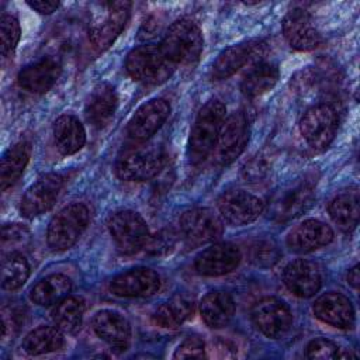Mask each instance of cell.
<instances>
[{"label": "cell", "mask_w": 360, "mask_h": 360, "mask_svg": "<svg viewBox=\"0 0 360 360\" xmlns=\"http://www.w3.org/2000/svg\"><path fill=\"white\" fill-rule=\"evenodd\" d=\"M315 318L339 329H349L354 325V308L352 301L336 291L318 297L312 305Z\"/></svg>", "instance_id": "obj_22"}, {"label": "cell", "mask_w": 360, "mask_h": 360, "mask_svg": "<svg viewBox=\"0 0 360 360\" xmlns=\"http://www.w3.org/2000/svg\"><path fill=\"white\" fill-rule=\"evenodd\" d=\"M30 153L31 148L25 141L14 143L4 152L0 163V183L3 191L11 187L21 177L30 160Z\"/></svg>", "instance_id": "obj_31"}, {"label": "cell", "mask_w": 360, "mask_h": 360, "mask_svg": "<svg viewBox=\"0 0 360 360\" xmlns=\"http://www.w3.org/2000/svg\"><path fill=\"white\" fill-rule=\"evenodd\" d=\"M53 139L62 155H73L84 146L86 131L75 115L63 114L53 124Z\"/></svg>", "instance_id": "obj_27"}, {"label": "cell", "mask_w": 360, "mask_h": 360, "mask_svg": "<svg viewBox=\"0 0 360 360\" xmlns=\"http://www.w3.org/2000/svg\"><path fill=\"white\" fill-rule=\"evenodd\" d=\"M65 177L59 173H46L39 176L21 198V214L25 218H34L48 211L56 201L63 188Z\"/></svg>", "instance_id": "obj_13"}, {"label": "cell", "mask_w": 360, "mask_h": 360, "mask_svg": "<svg viewBox=\"0 0 360 360\" xmlns=\"http://www.w3.org/2000/svg\"><path fill=\"white\" fill-rule=\"evenodd\" d=\"M332 221L343 231L350 232L356 228L360 217V202L357 188L338 194L328 205Z\"/></svg>", "instance_id": "obj_30"}, {"label": "cell", "mask_w": 360, "mask_h": 360, "mask_svg": "<svg viewBox=\"0 0 360 360\" xmlns=\"http://www.w3.org/2000/svg\"><path fill=\"white\" fill-rule=\"evenodd\" d=\"M30 277V264L27 259L18 253L3 255L1 260V287L13 291L20 288Z\"/></svg>", "instance_id": "obj_35"}, {"label": "cell", "mask_w": 360, "mask_h": 360, "mask_svg": "<svg viewBox=\"0 0 360 360\" xmlns=\"http://www.w3.org/2000/svg\"><path fill=\"white\" fill-rule=\"evenodd\" d=\"M194 300L187 295H174L162 302L152 314L153 322L160 328H176L193 316Z\"/></svg>", "instance_id": "obj_28"}, {"label": "cell", "mask_w": 360, "mask_h": 360, "mask_svg": "<svg viewBox=\"0 0 360 360\" xmlns=\"http://www.w3.org/2000/svg\"><path fill=\"white\" fill-rule=\"evenodd\" d=\"M208 357H218V359H232L236 357V347L232 342L225 339H218L211 343V346L207 349Z\"/></svg>", "instance_id": "obj_44"}, {"label": "cell", "mask_w": 360, "mask_h": 360, "mask_svg": "<svg viewBox=\"0 0 360 360\" xmlns=\"http://www.w3.org/2000/svg\"><path fill=\"white\" fill-rule=\"evenodd\" d=\"M118 97L114 87L108 83L97 84L86 104V118L94 128L105 127L114 117Z\"/></svg>", "instance_id": "obj_25"}, {"label": "cell", "mask_w": 360, "mask_h": 360, "mask_svg": "<svg viewBox=\"0 0 360 360\" xmlns=\"http://www.w3.org/2000/svg\"><path fill=\"white\" fill-rule=\"evenodd\" d=\"M338 125L339 118L336 110L326 103H321L304 112L300 121V132L314 150L321 152L332 143Z\"/></svg>", "instance_id": "obj_8"}, {"label": "cell", "mask_w": 360, "mask_h": 360, "mask_svg": "<svg viewBox=\"0 0 360 360\" xmlns=\"http://www.w3.org/2000/svg\"><path fill=\"white\" fill-rule=\"evenodd\" d=\"M131 6L129 1L100 4V10L93 14L89 27V38L94 49L101 52L112 45L129 18Z\"/></svg>", "instance_id": "obj_6"}, {"label": "cell", "mask_w": 360, "mask_h": 360, "mask_svg": "<svg viewBox=\"0 0 360 360\" xmlns=\"http://www.w3.org/2000/svg\"><path fill=\"white\" fill-rule=\"evenodd\" d=\"M249 139V121L243 111L228 115L217 139V159L221 165L232 163L243 152Z\"/></svg>", "instance_id": "obj_12"}, {"label": "cell", "mask_w": 360, "mask_h": 360, "mask_svg": "<svg viewBox=\"0 0 360 360\" xmlns=\"http://www.w3.org/2000/svg\"><path fill=\"white\" fill-rule=\"evenodd\" d=\"M221 217L231 225L242 226L253 222L264 210V202L243 190H228L217 202Z\"/></svg>", "instance_id": "obj_14"}, {"label": "cell", "mask_w": 360, "mask_h": 360, "mask_svg": "<svg viewBox=\"0 0 360 360\" xmlns=\"http://www.w3.org/2000/svg\"><path fill=\"white\" fill-rule=\"evenodd\" d=\"M21 30L15 17L10 14H1L0 17V37H1V55L8 56L20 41Z\"/></svg>", "instance_id": "obj_38"}, {"label": "cell", "mask_w": 360, "mask_h": 360, "mask_svg": "<svg viewBox=\"0 0 360 360\" xmlns=\"http://www.w3.org/2000/svg\"><path fill=\"white\" fill-rule=\"evenodd\" d=\"M20 315L15 308H3V315H1V338L8 339V336H13L18 328H20Z\"/></svg>", "instance_id": "obj_43"}, {"label": "cell", "mask_w": 360, "mask_h": 360, "mask_svg": "<svg viewBox=\"0 0 360 360\" xmlns=\"http://www.w3.org/2000/svg\"><path fill=\"white\" fill-rule=\"evenodd\" d=\"M333 239L329 225L318 219H305L287 235V246L295 253H308L326 246Z\"/></svg>", "instance_id": "obj_23"}, {"label": "cell", "mask_w": 360, "mask_h": 360, "mask_svg": "<svg viewBox=\"0 0 360 360\" xmlns=\"http://www.w3.org/2000/svg\"><path fill=\"white\" fill-rule=\"evenodd\" d=\"M340 347L329 339L316 338L307 346V357L309 359H336L340 354Z\"/></svg>", "instance_id": "obj_42"}, {"label": "cell", "mask_w": 360, "mask_h": 360, "mask_svg": "<svg viewBox=\"0 0 360 360\" xmlns=\"http://www.w3.org/2000/svg\"><path fill=\"white\" fill-rule=\"evenodd\" d=\"M315 197V184L304 179L277 191L269 201V218L276 222H288L304 214Z\"/></svg>", "instance_id": "obj_7"}, {"label": "cell", "mask_w": 360, "mask_h": 360, "mask_svg": "<svg viewBox=\"0 0 360 360\" xmlns=\"http://www.w3.org/2000/svg\"><path fill=\"white\" fill-rule=\"evenodd\" d=\"M84 301L80 297L68 295L52 311V321L65 333H76L83 321Z\"/></svg>", "instance_id": "obj_34"}, {"label": "cell", "mask_w": 360, "mask_h": 360, "mask_svg": "<svg viewBox=\"0 0 360 360\" xmlns=\"http://www.w3.org/2000/svg\"><path fill=\"white\" fill-rule=\"evenodd\" d=\"M322 271L311 260L297 259L290 262L283 271V281L290 292L300 298H309L322 285Z\"/></svg>", "instance_id": "obj_19"}, {"label": "cell", "mask_w": 360, "mask_h": 360, "mask_svg": "<svg viewBox=\"0 0 360 360\" xmlns=\"http://www.w3.org/2000/svg\"><path fill=\"white\" fill-rule=\"evenodd\" d=\"M180 233L191 246L217 240L224 231L221 218L210 208H191L180 217Z\"/></svg>", "instance_id": "obj_10"}, {"label": "cell", "mask_w": 360, "mask_h": 360, "mask_svg": "<svg viewBox=\"0 0 360 360\" xmlns=\"http://www.w3.org/2000/svg\"><path fill=\"white\" fill-rule=\"evenodd\" d=\"M359 280H360V276H359V266H353L349 273H347V283L353 287V288H357L359 285Z\"/></svg>", "instance_id": "obj_46"}, {"label": "cell", "mask_w": 360, "mask_h": 360, "mask_svg": "<svg viewBox=\"0 0 360 360\" xmlns=\"http://www.w3.org/2000/svg\"><path fill=\"white\" fill-rule=\"evenodd\" d=\"M263 48H264V44L262 41L255 39V41L240 42L224 49L212 63V68L210 72L211 80L219 82L231 77L242 66H245L250 59L257 56Z\"/></svg>", "instance_id": "obj_21"}, {"label": "cell", "mask_w": 360, "mask_h": 360, "mask_svg": "<svg viewBox=\"0 0 360 360\" xmlns=\"http://www.w3.org/2000/svg\"><path fill=\"white\" fill-rule=\"evenodd\" d=\"M160 288L159 274L149 267H135L115 276L110 283V291L117 297L141 298L150 297Z\"/></svg>", "instance_id": "obj_15"}, {"label": "cell", "mask_w": 360, "mask_h": 360, "mask_svg": "<svg viewBox=\"0 0 360 360\" xmlns=\"http://www.w3.org/2000/svg\"><path fill=\"white\" fill-rule=\"evenodd\" d=\"M93 330L96 335L104 340L111 349L117 352H124L129 347L132 329L128 319L117 311L101 309L91 321Z\"/></svg>", "instance_id": "obj_20"}, {"label": "cell", "mask_w": 360, "mask_h": 360, "mask_svg": "<svg viewBox=\"0 0 360 360\" xmlns=\"http://www.w3.org/2000/svg\"><path fill=\"white\" fill-rule=\"evenodd\" d=\"M170 105L165 98H152L142 104L131 117L127 131L136 142L148 141L169 117Z\"/></svg>", "instance_id": "obj_18"}, {"label": "cell", "mask_w": 360, "mask_h": 360, "mask_svg": "<svg viewBox=\"0 0 360 360\" xmlns=\"http://www.w3.org/2000/svg\"><path fill=\"white\" fill-rule=\"evenodd\" d=\"M174 359H204L207 357V346L198 336L186 338L176 349Z\"/></svg>", "instance_id": "obj_41"}, {"label": "cell", "mask_w": 360, "mask_h": 360, "mask_svg": "<svg viewBox=\"0 0 360 360\" xmlns=\"http://www.w3.org/2000/svg\"><path fill=\"white\" fill-rule=\"evenodd\" d=\"M107 226L117 248L124 255L139 252L150 236L145 219L131 210L112 212L107 219Z\"/></svg>", "instance_id": "obj_9"}, {"label": "cell", "mask_w": 360, "mask_h": 360, "mask_svg": "<svg viewBox=\"0 0 360 360\" xmlns=\"http://www.w3.org/2000/svg\"><path fill=\"white\" fill-rule=\"evenodd\" d=\"M200 314L207 326L219 329L226 326L235 314V302L225 291H211L200 302Z\"/></svg>", "instance_id": "obj_26"}, {"label": "cell", "mask_w": 360, "mask_h": 360, "mask_svg": "<svg viewBox=\"0 0 360 360\" xmlns=\"http://www.w3.org/2000/svg\"><path fill=\"white\" fill-rule=\"evenodd\" d=\"M176 245V233L172 229H162L156 235L149 236L145 249L152 256L167 255Z\"/></svg>", "instance_id": "obj_40"}, {"label": "cell", "mask_w": 360, "mask_h": 360, "mask_svg": "<svg viewBox=\"0 0 360 360\" xmlns=\"http://www.w3.org/2000/svg\"><path fill=\"white\" fill-rule=\"evenodd\" d=\"M270 167H271V162L269 159V155L257 153L250 160H248L242 167V177L248 183L263 181L269 176Z\"/></svg>", "instance_id": "obj_39"}, {"label": "cell", "mask_w": 360, "mask_h": 360, "mask_svg": "<svg viewBox=\"0 0 360 360\" xmlns=\"http://www.w3.org/2000/svg\"><path fill=\"white\" fill-rule=\"evenodd\" d=\"M31 233L27 226L21 224H4L1 228V250L3 255L18 252L17 249L30 242Z\"/></svg>", "instance_id": "obj_36"}, {"label": "cell", "mask_w": 360, "mask_h": 360, "mask_svg": "<svg viewBox=\"0 0 360 360\" xmlns=\"http://www.w3.org/2000/svg\"><path fill=\"white\" fill-rule=\"evenodd\" d=\"M224 120L225 105L219 100H210L201 107L188 138V159L191 163L202 162L212 152Z\"/></svg>", "instance_id": "obj_2"}, {"label": "cell", "mask_w": 360, "mask_h": 360, "mask_svg": "<svg viewBox=\"0 0 360 360\" xmlns=\"http://www.w3.org/2000/svg\"><path fill=\"white\" fill-rule=\"evenodd\" d=\"M176 65L165 55L160 45H142L132 49L125 59L128 75L145 84L165 83Z\"/></svg>", "instance_id": "obj_4"}, {"label": "cell", "mask_w": 360, "mask_h": 360, "mask_svg": "<svg viewBox=\"0 0 360 360\" xmlns=\"http://www.w3.org/2000/svg\"><path fill=\"white\" fill-rule=\"evenodd\" d=\"M62 72L60 63L51 56L42 58L34 63L27 65L18 73V84L35 94L46 93L59 79Z\"/></svg>", "instance_id": "obj_24"}, {"label": "cell", "mask_w": 360, "mask_h": 360, "mask_svg": "<svg viewBox=\"0 0 360 360\" xmlns=\"http://www.w3.org/2000/svg\"><path fill=\"white\" fill-rule=\"evenodd\" d=\"M90 221V211L83 202H70L55 214L48 225L46 240L52 250L72 248L82 236Z\"/></svg>", "instance_id": "obj_5"}, {"label": "cell", "mask_w": 360, "mask_h": 360, "mask_svg": "<svg viewBox=\"0 0 360 360\" xmlns=\"http://www.w3.org/2000/svg\"><path fill=\"white\" fill-rule=\"evenodd\" d=\"M72 281L65 274H49L39 280L30 291V298L37 305L48 307L58 304L69 295Z\"/></svg>", "instance_id": "obj_32"}, {"label": "cell", "mask_w": 360, "mask_h": 360, "mask_svg": "<svg viewBox=\"0 0 360 360\" xmlns=\"http://www.w3.org/2000/svg\"><path fill=\"white\" fill-rule=\"evenodd\" d=\"M65 338L56 326H38L28 332L22 340V349L31 356L58 352L63 347Z\"/></svg>", "instance_id": "obj_33"}, {"label": "cell", "mask_w": 360, "mask_h": 360, "mask_svg": "<svg viewBox=\"0 0 360 360\" xmlns=\"http://www.w3.org/2000/svg\"><path fill=\"white\" fill-rule=\"evenodd\" d=\"M202 34L191 18L176 20L166 31L160 48L174 65H194L202 52Z\"/></svg>", "instance_id": "obj_3"}, {"label": "cell", "mask_w": 360, "mask_h": 360, "mask_svg": "<svg viewBox=\"0 0 360 360\" xmlns=\"http://www.w3.org/2000/svg\"><path fill=\"white\" fill-rule=\"evenodd\" d=\"M281 253L277 245L269 239H260L250 245L249 259L253 264L260 267H270L278 262Z\"/></svg>", "instance_id": "obj_37"}, {"label": "cell", "mask_w": 360, "mask_h": 360, "mask_svg": "<svg viewBox=\"0 0 360 360\" xmlns=\"http://www.w3.org/2000/svg\"><path fill=\"white\" fill-rule=\"evenodd\" d=\"M281 27L284 38L295 51H312L322 42L311 15L302 8L290 10L284 15Z\"/></svg>", "instance_id": "obj_16"}, {"label": "cell", "mask_w": 360, "mask_h": 360, "mask_svg": "<svg viewBox=\"0 0 360 360\" xmlns=\"http://www.w3.org/2000/svg\"><path fill=\"white\" fill-rule=\"evenodd\" d=\"M252 321L264 336L277 339L291 328L292 314L280 298L264 297L253 305Z\"/></svg>", "instance_id": "obj_11"}, {"label": "cell", "mask_w": 360, "mask_h": 360, "mask_svg": "<svg viewBox=\"0 0 360 360\" xmlns=\"http://www.w3.org/2000/svg\"><path fill=\"white\" fill-rule=\"evenodd\" d=\"M165 165V150L153 142H138L124 149L115 162V173L125 181H145L155 177Z\"/></svg>", "instance_id": "obj_1"}, {"label": "cell", "mask_w": 360, "mask_h": 360, "mask_svg": "<svg viewBox=\"0 0 360 360\" xmlns=\"http://www.w3.org/2000/svg\"><path fill=\"white\" fill-rule=\"evenodd\" d=\"M27 4L41 13V14H51L59 7V1H49V0H34V1H27Z\"/></svg>", "instance_id": "obj_45"}, {"label": "cell", "mask_w": 360, "mask_h": 360, "mask_svg": "<svg viewBox=\"0 0 360 360\" xmlns=\"http://www.w3.org/2000/svg\"><path fill=\"white\" fill-rule=\"evenodd\" d=\"M280 76V70L276 63L257 62L242 79L240 91L248 98L262 96L274 87Z\"/></svg>", "instance_id": "obj_29"}, {"label": "cell", "mask_w": 360, "mask_h": 360, "mask_svg": "<svg viewBox=\"0 0 360 360\" xmlns=\"http://www.w3.org/2000/svg\"><path fill=\"white\" fill-rule=\"evenodd\" d=\"M240 259V250L233 243H214L197 255L194 267L202 276L217 277L233 271Z\"/></svg>", "instance_id": "obj_17"}]
</instances>
